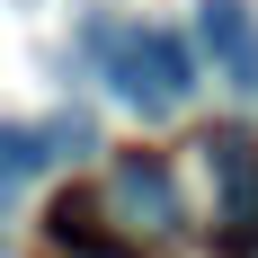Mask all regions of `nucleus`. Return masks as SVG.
<instances>
[{"label":"nucleus","mask_w":258,"mask_h":258,"mask_svg":"<svg viewBox=\"0 0 258 258\" xmlns=\"http://www.w3.org/2000/svg\"><path fill=\"white\" fill-rule=\"evenodd\" d=\"M107 205H116V223H134V232H152V240L187 232L178 169H169L160 152H125V160H116V178H107Z\"/></svg>","instance_id":"obj_2"},{"label":"nucleus","mask_w":258,"mask_h":258,"mask_svg":"<svg viewBox=\"0 0 258 258\" xmlns=\"http://www.w3.org/2000/svg\"><path fill=\"white\" fill-rule=\"evenodd\" d=\"M205 152V169H214V187H223V249H258V143L240 125H223V134H205L196 143Z\"/></svg>","instance_id":"obj_3"},{"label":"nucleus","mask_w":258,"mask_h":258,"mask_svg":"<svg viewBox=\"0 0 258 258\" xmlns=\"http://www.w3.org/2000/svg\"><path fill=\"white\" fill-rule=\"evenodd\" d=\"M45 240H53V249H72V258H98V249H107L98 196H53V205H45Z\"/></svg>","instance_id":"obj_5"},{"label":"nucleus","mask_w":258,"mask_h":258,"mask_svg":"<svg viewBox=\"0 0 258 258\" xmlns=\"http://www.w3.org/2000/svg\"><path fill=\"white\" fill-rule=\"evenodd\" d=\"M196 45L214 53V80L232 98H258V9L249 0H205L196 9Z\"/></svg>","instance_id":"obj_4"},{"label":"nucleus","mask_w":258,"mask_h":258,"mask_svg":"<svg viewBox=\"0 0 258 258\" xmlns=\"http://www.w3.org/2000/svg\"><path fill=\"white\" fill-rule=\"evenodd\" d=\"M80 45H89L98 80L134 107V116H178V107L196 98V53H187V36H169V27L89 18V36H80Z\"/></svg>","instance_id":"obj_1"},{"label":"nucleus","mask_w":258,"mask_h":258,"mask_svg":"<svg viewBox=\"0 0 258 258\" xmlns=\"http://www.w3.org/2000/svg\"><path fill=\"white\" fill-rule=\"evenodd\" d=\"M36 169H53L45 125H0V187H27Z\"/></svg>","instance_id":"obj_6"}]
</instances>
